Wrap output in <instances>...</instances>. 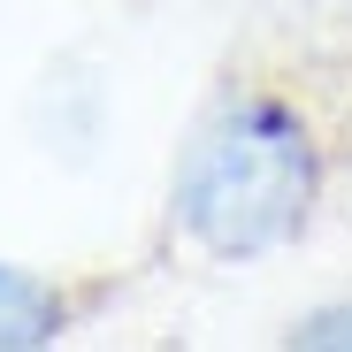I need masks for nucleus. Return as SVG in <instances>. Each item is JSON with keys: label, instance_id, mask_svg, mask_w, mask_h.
Here are the masks:
<instances>
[{"label": "nucleus", "instance_id": "2", "mask_svg": "<svg viewBox=\"0 0 352 352\" xmlns=\"http://www.w3.org/2000/svg\"><path fill=\"white\" fill-rule=\"evenodd\" d=\"M69 322H77V307H69V291L54 283L46 268L0 261V352L54 344V337H69Z\"/></svg>", "mask_w": 352, "mask_h": 352}, {"label": "nucleus", "instance_id": "3", "mask_svg": "<svg viewBox=\"0 0 352 352\" xmlns=\"http://www.w3.org/2000/svg\"><path fill=\"white\" fill-rule=\"evenodd\" d=\"M291 337L299 344H352V307H314L291 322Z\"/></svg>", "mask_w": 352, "mask_h": 352}, {"label": "nucleus", "instance_id": "1", "mask_svg": "<svg viewBox=\"0 0 352 352\" xmlns=\"http://www.w3.org/2000/svg\"><path fill=\"white\" fill-rule=\"evenodd\" d=\"M329 146L299 92L230 77L168 161V230L214 268H253L314 230Z\"/></svg>", "mask_w": 352, "mask_h": 352}]
</instances>
